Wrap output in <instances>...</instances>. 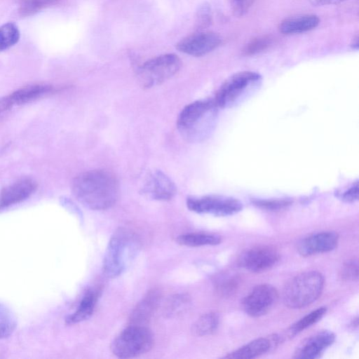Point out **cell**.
Returning <instances> with one entry per match:
<instances>
[{
  "label": "cell",
  "instance_id": "1",
  "mask_svg": "<svg viewBox=\"0 0 359 359\" xmlns=\"http://www.w3.org/2000/svg\"><path fill=\"white\" fill-rule=\"evenodd\" d=\"M72 190L75 197L85 207L103 210L115 204L119 187L113 173L97 169L86 171L75 177Z\"/></svg>",
  "mask_w": 359,
  "mask_h": 359
},
{
  "label": "cell",
  "instance_id": "2",
  "mask_svg": "<svg viewBox=\"0 0 359 359\" xmlns=\"http://www.w3.org/2000/svg\"><path fill=\"white\" fill-rule=\"evenodd\" d=\"M140 248L137 236L131 231L120 228L111 237L102 262V271L109 278L119 276L136 256Z\"/></svg>",
  "mask_w": 359,
  "mask_h": 359
},
{
  "label": "cell",
  "instance_id": "3",
  "mask_svg": "<svg viewBox=\"0 0 359 359\" xmlns=\"http://www.w3.org/2000/svg\"><path fill=\"white\" fill-rule=\"evenodd\" d=\"M217 109L213 99L191 102L180 111L177 118V128L187 138L203 139L214 126Z\"/></svg>",
  "mask_w": 359,
  "mask_h": 359
},
{
  "label": "cell",
  "instance_id": "4",
  "mask_svg": "<svg viewBox=\"0 0 359 359\" xmlns=\"http://www.w3.org/2000/svg\"><path fill=\"white\" fill-rule=\"evenodd\" d=\"M262 76L252 71H242L227 78L217 91L213 100L218 108L238 105L257 90Z\"/></svg>",
  "mask_w": 359,
  "mask_h": 359
},
{
  "label": "cell",
  "instance_id": "5",
  "mask_svg": "<svg viewBox=\"0 0 359 359\" xmlns=\"http://www.w3.org/2000/svg\"><path fill=\"white\" fill-rule=\"evenodd\" d=\"M324 283L323 276L316 271L297 275L283 289L285 305L290 309H301L312 304L320 296Z\"/></svg>",
  "mask_w": 359,
  "mask_h": 359
},
{
  "label": "cell",
  "instance_id": "6",
  "mask_svg": "<svg viewBox=\"0 0 359 359\" xmlns=\"http://www.w3.org/2000/svg\"><path fill=\"white\" fill-rule=\"evenodd\" d=\"M153 345L154 336L149 328L131 324L114 338L111 350L119 358H130L146 353Z\"/></svg>",
  "mask_w": 359,
  "mask_h": 359
},
{
  "label": "cell",
  "instance_id": "7",
  "mask_svg": "<svg viewBox=\"0 0 359 359\" xmlns=\"http://www.w3.org/2000/svg\"><path fill=\"white\" fill-rule=\"evenodd\" d=\"M181 65V60L177 55H161L145 62L139 69L138 77L143 87L151 88L171 78Z\"/></svg>",
  "mask_w": 359,
  "mask_h": 359
},
{
  "label": "cell",
  "instance_id": "8",
  "mask_svg": "<svg viewBox=\"0 0 359 359\" xmlns=\"http://www.w3.org/2000/svg\"><path fill=\"white\" fill-rule=\"evenodd\" d=\"M187 206L191 211L198 214L219 217L236 214L243 208V204L238 199L219 195L189 197Z\"/></svg>",
  "mask_w": 359,
  "mask_h": 359
},
{
  "label": "cell",
  "instance_id": "9",
  "mask_svg": "<svg viewBox=\"0 0 359 359\" xmlns=\"http://www.w3.org/2000/svg\"><path fill=\"white\" fill-rule=\"evenodd\" d=\"M278 291L269 284L255 286L242 300L243 311L250 316L257 318L265 315L278 299Z\"/></svg>",
  "mask_w": 359,
  "mask_h": 359
},
{
  "label": "cell",
  "instance_id": "10",
  "mask_svg": "<svg viewBox=\"0 0 359 359\" xmlns=\"http://www.w3.org/2000/svg\"><path fill=\"white\" fill-rule=\"evenodd\" d=\"M279 252L276 248L268 245L252 247L242 253L238 263L245 269L260 273L273 266L278 261Z\"/></svg>",
  "mask_w": 359,
  "mask_h": 359
},
{
  "label": "cell",
  "instance_id": "11",
  "mask_svg": "<svg viewBox=\"0 0 359 359\" xmlns=\"http://www.w3.org/2000/svg\"><path fill=\"white\" fill-rule=\"evenodd\" d=\"M222 41V39L218 33L201 30L180 40L176 44V48L185 54L200 57L216 49Z\"/></svg>",
  "mask_w": 359,
  "mask_h": 359
},
{
  "label": "cell",
  "instance_id": "12",
  "mask_svg": "<svg viewBox=\"0 0 359 359\" xmlns=\"http://www.w3.org/2000/svg\"><path fill=\"white\" fill-rule=\"evenodd\" d=\"M339 235L334 231H322L302 239L297 245L299 255L309 257L333 250L338 244Z\"/></svg>",
  "mask_w": 359,
  "mask_h": 359
},
{
  "label": "cell",
  "instance_id": "13",
  "mask_svg": "<svg viewBox=\"0 0 359 359\" xmlns=\"http://www.w3.org/2000/svg\"><path fill=\"white\" fill-rule=\"evenodd\" d=\"M335 339L333 332L329 330L319 331L305 339L297 348L293 358L313 359L320 357Z\"/></svg>",
  "mask_w": 359,
  "mask_h": 359
},
{
  "label": "cell",
  "instance_id": "14",
  "mask_svg": "<svg viewBox=\"0 0 359 359\" xmlns=\"http://www.w3.org/2000/svg\"><path fill=\"white\" fill-rule=\"evenodd\" d=\"M143 193L156 201H169L176 194V187L169 177L161 171H154L147 177L143 187Z\"/></svg>",
  "mask_w": 359,
  "mask_h": 359
},
{
  "label": "cell",
  "instance_id": "15",
  "mask_svg": "<svg viewBox=\"0 0 359 359\" xmlns=\"http://www.w3.org/2000/svg\"><path fill=\"white\" fill-rule=\"evenodd\" d=\"M37 184L29 178L20 180L4 187L0 193V210L23 201L36 189Z\"/></svg>",
  "mask_w": 359,
  "mask_h": 359
},
{
  "label": "cell",
  "instance_id": "16",
  "mask_svg": "<svg viewBox=\"0 0 359 359\" xmlns=\"http://www.w3.org/2000/svg\"><path fill=\"white\" fill-rule=\"evenodd\" d=\"M161 294L159 290L153 289L138 302L132 311L130 322L133 325H142L147 322L156 309Z\"/></svg>",
  "mask_w": 359,
  "mask_h": 359
},
{
  "label": "cell",
  "instance_id": "17",
  "mask_svg": "<svg viewBox=\"0 0 359 359\" xmlns=\"http://www.w3.org/2000/svg\"><path fill=\"white\" fill-rule=\"evenodd\" d=\"M319 22L320 19L316 15H299L283 20L278 25V30L287 35L300 34L315 29Z\"/></svg>",
  "mask_w": 359,
  "mask_h": 359
},
{
  "label": "cell",
  "instance_id": "18",
  "mask_svg": "<svg viewBox=\"0 0 359 359\" xmlns=\"http://www.w3.org/2000/svg\"><path fill=\"white\" fill-rule=\"evenodd\" d=\"M278 341V337H260L252 340L239 348L228 353L224 358L236 359H248L259 356L269 351L274 342Z\"/></svg>",
  "mask_w": 359,
  "mask_h": 359
},
{
  "label": "cell",
  "instance_id": "19",
  "mask_svg": "<svg viewBox=\"0 0 359 359\" xmlns=\"http://www.w3.org/2000/svg\"><path fill=\"white\" fill-rule=\"evenodd\" d=\"M98 297L99 291L97 290H88L76 309L67 318L66 323L72 325L88 319L94 312Z\"/></svg>",
  "mask_w": 359,
  "mask_h": 359
},
{
  "label": "cell",
  "instance_id": "20",
  "mask_svg": "<svg viewBox=\"0 0 359 359\" xmlns=\"http://www.w3.org/2000/svg\"><path fill=\"white\" fill-rule=\"evenodd\" d=\"M52 90L53 88L49 85L35 84L20 88L10 96L14 105H20L33 101Z\"/></svg>",
  "mask_w": 359,
  "mask_h": 359
},
{
  "label": "cell",
  "instance_id": "21",
  "mask_svg": "<svg viewBox=\"0 0 359 359\" xmlns=\"http://www.w3.org/2000/svg\"><path fill=\"white\" fill-rule=\"evenodd\" d=\"M176 242L189 247L216 245L222 242V237L215 233L194 232L180 235L176 238Z\"/></svg>",
  "mask_w": 359,
  "mask_h": 359
},
{
  "label": "cell",
  "instance_id": "22",
  "mask_svg": "<svg viewBox=\"0 0 359 359\" xmlns=\"http://www.w3.org/2000/svg\"><path fill=\"white\" fill-rule=\"evenodd\" d=\"M219 323L217 313L209 312L202 315L193 325L192 332L195 335L203 337L214 333Z\"/></svg>",
  "mask_w": 359,
  "mask_h": 359
},
{
  "label": "cell",
  "instance_id": "23",
  "mask_svg": "<svg viewBox=\"0 0 359 359\" xmlns=\"http://www.w3.org/2000/svg\"><path fill=\"white\" fill-rule=\"evenodd\" d=\"M327 308L321 306L304 316L289 329L290 336H294L318 322L326 313Z\"/></svg>",
  "mask_w": 359,
  "mask_h": 359
},
{
  "label": "cell",
  "instance_id": "24",
  "mask_svg": "<svg viewBox=\"0 0 359 359\" xmlns=\"http://www.w3.org/2000/svg\"><path fill=\"white\" fill-rule=\"evenodd\" d=\"M17 327L15 313L5 304L0 303V339L10 337Z\"/></svg>",
  "mask_w": 359,
  "mask_h": 359
},
{
  "label": "cell",
  "instance_id": "25",
  "mask_svg": "<svg viewBox=\"0 0 359 359\" xmlns=\"http://www.w3.org/2000/svg\"><path fill=\"white\" fill-rule=\"evenodd\" d=\"M20 39L18 27L8 22L0 27V51L5 50L15 45Z\"/></svg>",
  "mask_w": 359,
  "mask_h": 359
},
{
  "label": "cell",
  "instance_id": "26",
  "mask_svg": "<svg viewBox=\"0 0 359 359\" xmlns=\"http://www.w3.org/2000/svg\"><path fill=\"white\" fill-rule=\"evenodd\" d=\"M273 43L271 36L263 35L252 39L243 47V53L246 55H252L263 52Z\"/></svg>",
  "mask_w": 359,
  "mask_h": 359
},
{
  "label": "cell",
  "instance_id": "27",
  "mask_svg": "<svg viewBox=\"0 0 359 359\" xmlns=\"http://www.w3.org/2000/svg\"><path fill=\"white\" fill-rule=\"evenodd\" d=\"M60 0H22L19 13L22 16L34 14L39 11L57 4Z\"/></svg>",
  "mask_w": 359,
  "mask_h": 359
},
{
  "label": "cell",
  "instance_id": "28",
  "mask_svg": "<svg viewBox=\"0 0 359 359\" xmlns=\"http://www.w3.org/2000/svg\"><path fill=\"white\" fill-rule=\"evenodd\" d=\"M240 279L236 276H226L217 280L216 292L222 297H229L236 292Z\"/></svg>",
  "mask_w": 359,
  "mask_h": 359
},
{
  "label": "cell",
  "instance_id": "29",
  "mask_svg": "<svg viewBox=\"0 0 359 359\" xmlns=\"http://www.w3.org/2000/svg\"><path fill=\"white\" fill-rule=\"evenodd\" d=\"M190 302L189 297L185 294H175L168 302L166 308L168 314L176 316L183 313Z\"/></svg>",
  "mask_w": 359,
  "mask_h": 359
},
{
  "label": "cell",
  "instance_id": "30",
  "mask_svg": "<svg viewBox=\"0 0 359 359\" xmlns=\"http://www.w3.org/2000/svg\"><path fill=\"white\" fill-rule=\"evenodd\" d=\"M292 201L288 199H273V200H255L253 203L259 208L266 210H278L283 209L291 204Z\"/></svg>",
  "mask_w": 359,
  "mask_h": 359
},
{
  "label": "cell",
  "instance_id": "31",
  "mask_svg": "<svg viewBox=\"0 0 359 359\" xmlns=\"http://www.w3.org/2000/svg\"><path fill=\"white\" fill-rule=\"evenodd\" d=\"M339 276L344 280H355L358 277V263L356 259L346 261L340 269Z\"/></svg>",
  "mask_w": 359,
  "mask_h": 359
},
{
  "label": "cell",
  "instance_id": "32",
  "mask_svg": "<svg viewBox=\"0 0 359 359\" xmlns=\"http://www.w3.org/2000/svg\"><path fill=\"white\" fill-rule=\"evenodd\" d=\"M256 0H227L233 15L242 17L245 15Z\"/></svg>",
  "mask_w": 359,
  "mask_h": 359
},
{
  "label": "cell",
  "instance_id": "33",
  "mask_svg": "<svg viewBox=\"0 0 359 359\" xmlns=\"http://www.w3.org/2000/svg\"><path fill=\"white\" fill-rule=\"evenodd\" d=\"M211 13L210 6L203 4L199 8L196 17V26L198 31L208 27L211 22Z\"/></svg>",
  "mask_w": 359,
  "mask_h": 359
},
{
  "label": "cell",
  "instance_id": "34",
  "mask_svg": "<svg viewBox=\"0 0 359 359\" xmlns=\"http://www.w3.org/2000/svg\"><path fill=\"white\" fill-rule=\"evenodd\" d=\"M358 198V182L356 181L348 189L340 194V198L346 203H353Z\"/></svg>",
  "mask_w": 359,
  "mask_h": 359
},
{
  "label": "cell",
  "instance_id": "35",
  "mask_svg": "<svg viewBox=\"0 0 359 359\" xmlns=\"http://www.w3.org/2000/svg\"><path fill=\"white\" fill-rule=\"evenodd\" d=\"M13 105L10 95L0 97V115L8 111Z\"/></svg>",
  "mask_w": 359,
  "mask_h": 359
},
{
  "label": "cell",
  "instance_id": "36",
  "mask_svg": "<svg viewBox=\"0 0 359 359\" xmlns=\"http://www.w3.org/2000/svg\"><path fill=\"white\" fill-rule=\"evenodd\" d=\"M346 0H311V2L314 6H326L340 4Z\"/></svg>",
  "mask_w": 359,
  "mask_h": 359
},
{
  "label": "cell",
  "instance_id": "37",
  "mask_svg": "<svg viewBox=\"0 0 359 359\" xmlns=\"http://www.w3.org/2000/svg\"><path fill=\"white\" fill-rule=\"evenodd\" d=\"M350 46L354 50H358V47H359V36H358V34H356L353 36V38L352 39Z\"/></svg>",
  "mask_w": 359,
  "mask_h": 359
}]
</instances>
